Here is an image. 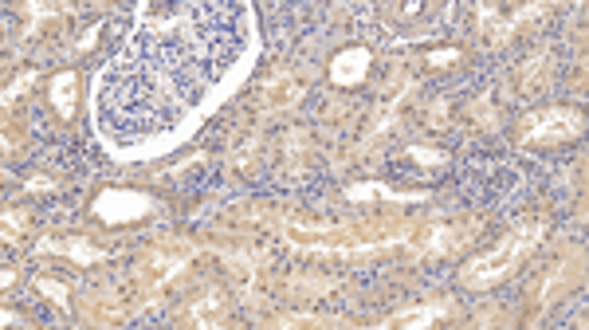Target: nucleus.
<instances>
[{
	"instance_id": "1",
	"label": "nucleus",
	"mask_w": 589,
	"mask_h": 330,
	"mask_svg": "<svg viewBox=\"0 0 589 330\" xmlns=\"http://www.w3.org/2000/svg\"><path fill=\"white\" fill-rule=\"evenodd\" d=\"M535 236L538 232H527V236H507V240H503V244H499V248H495L483 264H472V268L464 272V279H468V283H491V279H499V275L507 272V268H511V264H515V260H519L531 244H535Z\"/></svg>"
},
{
	"instance_id": "2",
	"label": "nucleus",
	"mask_w": 589,
	"mask_h": 330,
	"mask_svg": "<svg viewBox=\"0 0 589 330\" xmlns=\"http://www.w3.org/2000/svg\"><path fill=\"white\" fill-rule=\"evenodd\" d=\"M582 130V118L574 110H546L538 122L527 126V142H554V138H570Z\"/></svg>"
},
{
	"instance_id": "3",
	"label": "nucleus",
	"mask_w": 589,
	"mask_h": 330,
	"mask_svg": "<svg viewBox=\"0 0 589 330\" xmlns=\"http://www.w3.org/2000/svg\"><path fill=\"white\" fill-rule=\"evenodd\" d=\"M146 209H150V201L138 197V193H107V197L95 205V213H99L103 220H110V224L138 217V213H146Z\"/></svg>"
},
{
	"instance_id": "4",
	"label": "nucleus",
	"mask_w": 589,
	"mask_h": 330,
	"mask_svg": "<svg viewBox=\"0 0 589 330\" xmlns=\"http://www.w3.org/2000/svg\"><path fill=\"white\" fill-rule=\"evenodd\" d=\"M71 91H75V75H71V71L55 75L52 99H55V107H59V114H71Z\"/></svg>"
}]
</instances>
